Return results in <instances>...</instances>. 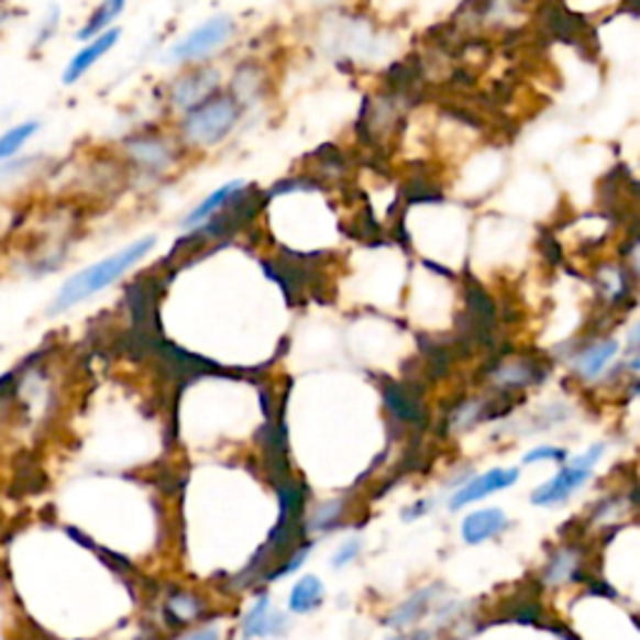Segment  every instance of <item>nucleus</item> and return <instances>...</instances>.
Masks as SVG:
<instances>
[{
	"instance_id": "1",
	"label": "nucleus",
	"mask_w": 640,
	"mask_h": 640,
	"mask_svg": "<svg viewBox=\"0 0 640 640\" xmlns=\"http://www.w3.org/2000/svg\"><path fill=\"white\" fill-rule=\"evenodd\" d=\"M158 233H148L135 238V241L121 245L113 253L103 255L96 263H88L84 268L70 273V276L60 283L56 296H53L48 306V316H63L68 310H76L78 306L88 304V300L98 298L100 293L113 288L125 276H131L135 268L151 258L158 249Z\"/></svg>"
},
{
	"instance_id": "19",
	"label": "nucleus",
	"mask_w": 640,
	"mask_h": 640,
	"mask_svg": "<svg viewBox=\"0 0 640 640\" xmlns=\"http://www.w3.org/2000/svg\"><path fill=\"white\" fill-rule=\"evenodd\" d=\"M38 133H41V121H35V118L13 123V125H8L5 131H0V163H8L25 155V148L38 139Z\"/></svg>"
},
{
	"instance_id": "5",
	"label": "nucleus",
	"mask_w": 640,
	"mask_h": 640,
	"mask_svg": "<svg viewBox=\"0 0 640 640\" xmlns=\"http://www.w3.org/2000/svg\"><path fill=\"white\" fill-rule=\"evenodd\" d=\"M588 290L600 318L624 320L633 313L640 300V288L616 251L603 253L588 263Z\"/></svg>"
},
{
	"instance_id": "21",
	"label": "nucleus",
	"mask_w": 640,
	"mask_h": 640,
	"mask_svg": "<svg viewBox=\"0 0 640 640\" xmlns=\"http://www.w3.org/2000/svg\"><path fill=\"white\" fill-rule=\"evenodd\" d=\"M200 613H203V600H200L198 596H190V593L186 591L173 593V596H168L166 600V616L173 620V626L194 624V620L200 618Z\"/></svg>"
},
{
	"instance_id": "33",
	"label": "nucleus",
	"mask_w": 640,
	"mask_h": 640,
	"mask_svg": "<svg viewBox=\"0 0 640 640\" xmlns=\"http://www.w3.org/2000/svg\"><path fill=\"white\" fill-rule=\"evenodd\" d=\"M8 18V11H5V5H3V0H0V23H3Z\"/></svg>"
},
{
	"instance_id": "7",
	"label": "nucleus",
	"mask_w": 640,
	"mask_h": 640,
	"mask_svg": "<svg viewBox=\"0 0 640 640\" xmlns=\"http://www.w3.org/2000/svg\"><path fill=\"white\" fill-rule=\"evenodd\" d=\"M228 76L216 66V63H206V66H190L178 68L170 73V78L161 88L163 108L168 115L176 118L196 111L198 106H203L206 100L225 90Z\"/></svg>"
},
{
	"instance_id": "32",
	"label": "nucleus",
	"mask_w": 640,
	"mask_h": 640,
	"mask_svg": "<svg viewBox=\"0 0 640 640\" xmlns=\"http://www.w3.org/2000/svg\"><path fill=\"white\" fill-rule=\"evenodd\" d=\"M626 396L628 400H640V376H630L626 386Z\"/></svg>"
},
{
	"instance_id": "6",
	"label": "nucleus",
	"mask_w": 640,
	"mask_h": 640,
	"mask_svg": "<svg viewBox=\"0 0 640 640\" xmlns=\"http://www.w3.org/2000/svg\"><path fill=\"white\" fill-rule=\"evenodd\" d=\"M558 351H561V361L569 365L571 376L585 386L603 383L608 373L624 361V341L610 331L578 333L558 345Z\"/></svg>"
},
{
	"instance_id": "25",
	"label": "nucleus",
	"mask_w": 640,
	"mask_h": 640,
	"mask_svg": "<svg viewBox=\"0 0 640 640\" xmlns=\"http://www.w3.org/2000/svg\"><path fill=\"white\" fill-rule=\"evenodd\" d=\"M60 21H63L60 8L51 5L33 31V41H31L33 51H43L45 45H51L53 41H56V35L60 33Z\"/></svg>"
},
{
	"instance_id": "4",
	"label": "nucleus",
	"mask_w": 640,
	"mask_h": 640,
	"mask_svg": "<svg viewBox=\"0 0 640 640\" xmlns=\"http://www.w3.org/2000/svg\"><path fill=\"white\" fill-rule=\"evenodd\" d=\"M118 158L133 176L143 180H163L173 176L188 155L180 148L173 131L145 128V131H133L125 135L121 145H118Z\"/></svg>"
},
{
	"instance_id": "8",
	"label": "nucleus",
	"mask_w": 640,
	"mask_h": 640,
	"mask_svg": "<svg viewBox=\"0 0 640 640\" xmlns=\"http://www.w3.org/2000/svg\"><path fill=\"white\" fill-rule=\"evenodd\" d=\"M551 361L538 353H506L498 355L496 361L488 363L486 383L490 393L498 396H516L536 386H543L551 376Z\"/></svg>"
},
{
	"instance_id": "16",
	"label": "nucleus",
	"mask_w": 640,
	"mask_h": 640,
	"mask_svg": "<svg viewBox=\"0 0 640 640\" xmlns=\"http://www.w3.org/2000/svg\"><path fill=\"white\" fill-rule=\"evenodd\" d=\"M286 626H288L286 616L273 608L268 596H261L258 600H255L243 618V633L249 638L280 636L283 630H286Z\"/></svg>"
},
{
	"instance_id": "2",
	"label": "nucleus",
	"mask_w": 640,
	"mask_h": 640,
	"mask_svg": "<svg viewBox=\"0 0 640 640\" xmlns=\"http://www.w3.org/2000/svg\"><path fill=\"white\" fill-rule=\"evenodd\" d=\"M245 115H249V108L225 88L198 106L196 111L176 118L170 131L186 155H208L223 148L241 131Z\"/></svg>"
},
{
	"instance_id": "15",
	"label": "nucleus",
	"mask_w": 640,
	"mask_h": 640,
	"mask_svg": "<svg viewBox=\"0 0 640 640\" xmlns=\"http://www.w3.org/2000/svg\"><path fill=\"white\" fill-rule=\"evenodd\" d=\"M508 526H510L508 516L503 514L500 508H481L463 518L461 538L468 545H481V543H486L488 538L500 536Z\"/></svg>"
},
{
	"instance_id": "9",
	"label": "nucleus",
	"mask_w": 640,
	"mask_h": 640,
	"mask_svg": "<svg viewBox=\"0 0 640 640\" xmlns=\"http://www.w3.org/2000/svg\"><path fill=\"white\" fill-rule=\"evenodd\" d=\"M253 198V188L249 186V180L233 178L225 180L221 186L208 190V194L198 200L194 208H188L180 218V233H196L200 228H206L210 223L221 221V218L238 213V210H245V203Z\"/></svg>"
},
{
	"instance_id": "14",
	"label": "nucleus",
	"mask_w": 640,
	"mask_h": 640,
	"mask_svg": "<svg viewBox=\"0 0 640 640\" xmlns=\"http://www.w3.org/2000/svg\"><path fill=\"white\" fill-rule=\"evenodd\" d=\"M441 585H431V588H423L410 596L408 600L400 603V606L388 616V626L396 630H408L413 628L420 620L431 616L435 606H441Z\"/></svg>"
},
{
	"instance_id": "26",
	"label": "nucleus",
	"mask_w": 640,
	"mask_h": 640,
	"mask_svg": "<svg viewBox=\"0 0 640 640\" xmlns=\"http://www.w3.org/2000/svg\"><path fill=\"white\" fill-rule=\"evenodd\" d=\"M569 459V451L565 448H558V445H536L530 448V451L523 455V465H538V463H548V461H555V463H565Z\"/></svg>"
},
{
	"instance_id": "27",
	"label": "nucleus",
	"mask_w": 640,
	"mask_h": 640,
	"mask_svg": "<svg viewBox=\"0 0 640 640\" xmlns=\"http://www.w3.org/2000/svg\"><path fill=\"white\" fill-rule=\"evenodd\" d=\"M361 548H363L361 538H351V541H345L333 555V569H345V565L353 563L355 558L361 555Z\"/></svg>"
},
{
	"instance_id": "10",
	"label": "nucleus",
	"mask_w": 640,
	"mask_h": 640,
	"mask_svg": "<svg viewBox=\"0 0 640 640\" xmlns=\"http://www.w3.org/2000/svg\"><path fill=\"white\" fill-rule=\"evenodd\" d=\"M121 38H123V31H121V25H118V29H111L103 35H98V38L80 43V48L73 53L66 66H63L60 84L66 88L78 86L80 80L90 76V70L98 68L100 60H103L106 56H111V53L118 48V43H121Z\"/></svg>"
},
{
	"instance_id": "17",
	"label": "nucleus",
	"mask_w": 640,
	"mask_h": 640,
	"mask_svg": "<svg viewBox=\"0 0 640 640\" xmlns=\"http://www.w3.org/2000/svg\"><path fill=\"white\" fill-rule=\"evenodd\" d=\"M583 569V551L578 545H561L548 558L545 569L541 573V585L558 588V585L578 578Z\"/></svg>"
},
{
	"instance_id": "18",
	"label": "nucleus",
	"mask_w": 640,
	"mask_h": 640,
	"mask_svg": "<svg viewBox=\"0 0 640 640\" xmlns=\"http://www.w3.org/2000/svg\"><path fill=\"white\" fill-rule=\"evenodd\" d=\"M128 11V0H100V3L88 13V18L80 23V29L76 31V41L86 43L90 38H98L106 31L118 29V21H121L123 13Z\"/></svg>"
},
{
	"instance_id": "22",
	"label": "nucleus",
	"mask_w": 640,
	"mask_h": 640,
	"mask_svg": "<svg viewBox=\"0 0 640 640\" xmlns=\"http://www.w3.org/2000/svg\"><path fill=\"white\" fill-rule=\"evenodd\" d=\"M41 161H43L41 155H21V158L0 163V186L8 188V186H15L18 180L33 178Z\"/></svg>"
},
{
	"instance_id": "23",
	"label": "nucleus",
	"mask_w": 640,
	"mask_h": 640,
	"mask_svg": "<svg viewBox=\"0 0 640 640\" xmlns=\"http://www.w3.org/2000/svg\"><path fill=\"white\" fill-rule=\"evenodd\" d=\"M616 255L626 263V268L630 271V276H633L636 286L640 288V228L620 233Z\"/></svg>"
},
{
	"instance_id": "13",
	"label": "nucleus",
	"mask_w": 640,
	"mask_h": 640,
	"mask_svg": "<svg viewBox=\"0 0 640 640\" xmlns=\"http://www.w3.org/2000/svg\"><path fill=\"white\" fill-rule=\"evenodd\" d=\"M225 88L241 100L245 108H255L268 96V70L258 60H243L231 70Z\"/></svg>"
},
{
	"instance_id": "31",
	"label": "nucleus",
	"mask_w": 640,
	"mask_h": 640,
	"mask_svg": "<svg viewBox=\"0 0 640 640\" xmlns=\"http://www.w3.org/2000/svg\"><path fill=\"white\" fill-rule=\"evenodd\" d=\"M624 371L628 373V376H640V353L626 355V358H624Z\"/></svg>"
},
{
	"instance_id": "12",
	"label": "nucleus",
	"mask_w": 640,
	"mask_h": 640,
	"mask_svg": "<svg viewBox=\"0 0 640 640\" xmlns=\"http://www.w3.org/2000/svg\"><path fill=\"white\" fill-rule=\"evenodd\" d=\"M591 478H593V471L575 468V465L565 463L563 468L553 475V478H548L533 493H530V503L538 508L561 506V503L569 500L575 490L588 486Z\"/></svg>"
},
{
	"instance_id": "29",
	"label": "nucleus",
	"mask_w": 640,
	"mask_h": 640,
	"mask_svg": "<svg viewBox=\"0 0 640 640\" xmlns=\"http://www.w3.org/2000/svg\"><path fill=\"white\" fill-rule=\"evenodd\" d=\"M180 640H221V630H218V626H206L190 630V633H186Z\"/></svg>"
},
{
	"instance_id": "20",
	"label": "nucleus",
	"mask_w": 640,
	"mask_h": 640,
	"mask_svg": "<svg viewBox=\"0 0 640 640\" xmlns=\"http://www.w3.org/2000/svg\"><path fill=\"white\" fill-rule=\"evenodd\" d=\"M323 603V583L316 575H306V578L296 581L288 598V608L296 616H306V613L316 610Z\"/></svg>"
},
{
	"instance_id": "3",
	"label": "nucleus",
	"mask_w": 640,
	"mask_h": 640,
	"mask_svg": "<svg viewBox=\"0 0 640 640\" xmlns=\"http://www.w3.org/2000/svg\"><path fill=\"white\" fill-rule=\"evenodd\" d=\"M238 33H241V25L235 15L216 13L166 45L161 51V63L173 70L216 63V58L223 56L235 43Z\"/></svg>"
},
{
	"instance_id": "28",
	"label": "nucleus",
	"mask_w": 640,
	"mask_h": 640,
	"mask_svg": "<svg viewBox=\"0 0 640 640\" xmlns=\"http://www.w3.org/2000/svg\"><path fill=\"white\" fill-rule=\"evenodd\" d=\"M633 353H640V316L626 328V335H624V358Z\"/></svg>"
},
{
	"instance_id": "24",
	"label": "nucleus",
	"mask_w": 640,
	"mask_h": 640,
	"mask_svg": "<svg viewBox=\"0 0 640 640\" xmlns=\"http://www.w3.org/2000/svg\"><path fill=\"white\" fill-rule=\"evenodd\" d=\"M343 508H345L343 500L320 503V506L306 520V530L308 533H325V530L335 528L338 520H341V516H343Z\"/></svg>"
},
{
	"instance_id": "11",
	"label": "nucleus",
	"mask_w": 640,
	"mask_h": 640,
	"mask_svg": "<svg viewBox=\"0 0 640 640\" xmlns=\"http://www.w3.org/2000/svg\"><path fill=\"white\" fill-rule=\"evenodd\" d=\"M518 478H520V468H493L488 473L473 475V478L465 481L461 488L453 490L451 500H448V510H453L455 514V510L473 506V503L488 498L493 496V493L514 488Z\"/></svg>"
},
{
	"instance_id": "30",
	"label": "nucleus",
	"mask_w": 640,
	"mask_h": 640,
	"mask_svg": "<svg viewBox=\"0 0 640 640\" xmlns=\"http://www.w3.org/2000/svg\"><path fill=\"white\" fill-rule=\"evenodd\" d=\"M431 508H433V503H431V500H420V503H416L413 508L406 510L404 516H406V520H416L418 516H426Z\"/></svg>"
}]
</instances>
